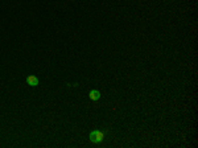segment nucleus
<instances>
[{"label":"nucleus","instance_id":"nucleus-1","mask_svg":"<svg viewBox=\"0 0 198 148\" xmlns=\"http://www.w3.org/2000/svg\"><path fill=\"white\" fill-rule=\"evenodd\" d=\"M89 139H90L91 143H95V144L102 143L103 142V139H104V134L101 130H93L89 135Z\"/></svg>","mask_w":198,"mask_h":148},{"label":"nucleus","instance_id":"nucleus-2","mask_svg":"<svg viewBox=\"0 0 198 148\" xmlns=\"http://www.w3.org/2000/svg\"><path fill=\"white\" fill-rule=\"evenodd\" d=\"M26 83L32 87H36V86H39L40 79L37 78L36 75H28V77H26Z\"/></svg>","mask_w":198,"mask_h":148},{"label":"nucleus","instance_id":"nucleus-3","mask_svg":"<svg viewBox=\"0 0 198 148\" xmlns=\"http://www.w3.org/2000/svg\"><path fill=\"white\" fill-rule=\"evenodd\" d=\"M89 97H90L91 101H99V99H101V91H99V90L93 89V90H91V91L89 93Z\"/></svg>","mask_w":198,"mask_h":148}]
</instances>
